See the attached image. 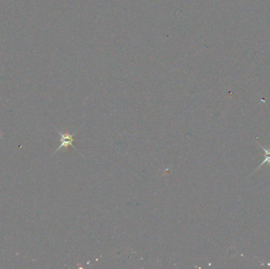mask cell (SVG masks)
Returning a JSON list of instances; mask_svg holds the SVG:
<instances>
[{"label": "cell", "instance_id": "obj_1", "mask_svg": "<svg viewBox=\"0 0 270 269\" xmlns=\"http://www.w3.org/2000/svg\"><path fill=\"white\" fill-rule=\"evenodd\" d=\"M80 128V127H79ZM78 128V129H79ZM78 129H77V130H75V132H74L73 134H67V133H66V134H63V133L60 132L59 130H57V132L58 133V134H60V136H61V140H60V145L58 146V148L56 149L55 151V153H53V154H55V153H56L57 152L59 151V150H61L63 148H68V146H72V147L76 149L75 146L73 144V142H74V136L75 135V134L77 133V131L78 130ZM77 151V149H76Z\"/></svg>", "mask_w": 270, "mask_h": 269}]
</instances>
